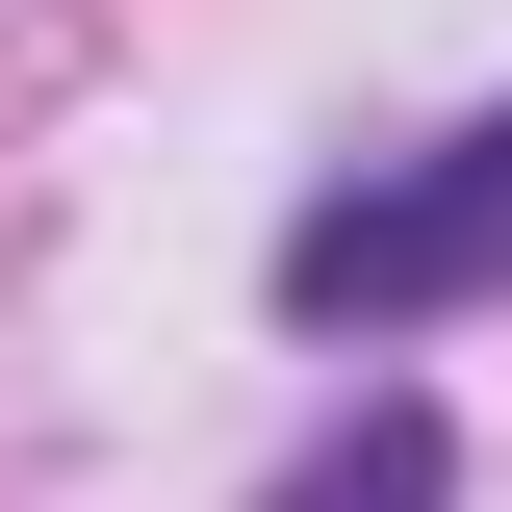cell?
Wrapping results in <instances>:
<instances>
[{
	"label": "cell",
	"instance_id": "cell-1",
	"mask_svg": "<svg viewBox=\"0 0 512 512\" xmlns=\"http://www.w3.org/2000/svg\"><path fill=\"white\" fill-rule=\"evenodd\" d=\"M487 282H512V103L436 128L410 180H333L308 231H282V308L308 333H410V308H487Z\"/></svg>",
	"mask_w": 512,
	"mask_h": 512
},
{
	"label": "cell",
	"instance_id": "cell-2",
	"mask_svg": "<svg viewBox=\"0 0 512 512\" xmlns=\"http://www.w3.org/2000/svg\"><path fill=\"white\" fill-rule=\"evenodd\" d=\"M256 512H461V436H436V410H410V384H359V410H333V436L282 461V487H256Z\"/></svg>",
	"mask_w": 512,
	"mask_h": 512
}]
</instances>
